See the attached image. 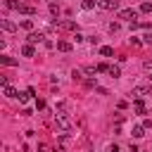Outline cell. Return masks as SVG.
Here are the masks:
<instances>
[{
    "label": "cell",
    "instance_id": "6da1fadb",
    "mask_svg": "<svg viewBox=\"0 0 152 152\" xmlns=\"http://www.w3.org/2000/svg\"><path fill=\"white\" fill-rule=\"evenodd\" d=\"M55 124H57L59 131H69V128H71V119H69V114H64V112H57V114H55Z\"/></svg>",
    "mask_w": 152,
    "mask_h": 152
},
{
    "label": "cell",
    "instance_id": "7a4b0ae2",
    "mask_svg": "<svg viewBox=\"0 0 152 152\" xmlns=\"http://www.w3.org/2000/svg\"><path fill=\"white\" fill-rule=\"evenodd\" d=\"M116 17H119V19H124V21H135V19H138V12L128 7V10H119V14H116Z\"/></svg>",
    "mask_w": 152,
    "mask_h": 152
},
{
    "label": "cell",
    "instance_id": "3957f363",
    "mask_svg": "<svg viewBox=\"0 0 152 152\" xmlns=\"http://www.w3.org/2000/svg\"><path fill=\"white\" fill-rule=\"evenodd\" d=\"M150 93H152V86H147V83L135 86V88L131 90V95H135V97H142V95H150Z\"/></svg>",
    "mask_w": 152,
    "mask_h": 152
},
{
    "label": "cell",
    "instance_id": "277c9868",
    "mask_svg": "<svg viewBox=\"0 0 152 152\" xmlns=\"http://www.w3.org/2000/svg\"><path fill=\"white\" fill-rule=\"evenodd\" d=\"M52 28H66V31H76V24H74V21H59V19H55V21H52Z\"/></svg>",
    "mask_w": 152,
    "mask_h": 152
},
{
    "label": "cell",
    "instance_id": "5b68a950",
    "mask_svg": "<svg viewBox=\"0 0 152 152\" xmlns=\"http://www.w3.org/2000/svg\"><path fill=\"white\" fill-rule=\"evenodd\" d=\"M97 7L100 10H116L119 7V0H97Z\"/></svg>",
    "mask_w": 152,
    "mask_h": 152
},
{
    "label": "cell",
    "instance_id": "8992f818",
    "mask_svg": "<svg viewBox=\"0 0 152 152\" xmlns=\"http://www.w3.org/2000/svg\"><path fill=\"white\" fill-rule=\"evenodd\" d=\"M0 28L7 31V33H14V31H17V24L10 21V19H0Z\"/></svg>",
    "mask_w": 152,
    "mask_h": 152
},
{
    "label": "cell",
    "instance_id": "52a82bcc",
    "mask_svg": "<svg viewBox=\"0 0 152 152\" xmlns=\"http://www.w3.org/2000/svg\"><path fill=\"white\" fill-rule=\"evenodd\" d=\"M26 40H28L31 45H36V43H45V36H43V33H36V31H31V33L26 36Z\"/></svg>",
    "mask_w": 152,
    "mask_h": 152
},
{
    "label": "cell",
    "instance_id": "ba28073f",
    "mask_svg": "<svg viewBox=\"0 0 152 152\" xmlns=\"http://www.w3.org/2000/svg\"><path fill=\"white\" fill-rule=\"evenodd\" d=\"M0 64H5V66H17L19 62H17L14 57H10V55H0Z\"/></svg>",
    "mask_w": 152,
    "mask_h": 152
},
{
    "label": "cell",
    "instance_id": "9c48e42d",
    "mask_svg": "<svg viewBox=\"0 0 152 152\" xmlns=\"http://www.w3.org/2000/svg\"><path fill=\"white\" fill-rule=\"evenodd\" d=\"M71 48H74V45H71L69 40H57V50H59V52H71Z\"/></svg>",
    "mask_w": 152,
    "mask_h": 152
},
{
    "label": "cell",
    "instance_id": "30bf717a",
    "mask_svg": "<svg viewBox=\"0 0 152 152\" xmlns=\"http://www.w3.org/2000/svg\"><path fill=\"white\" fill-rule=\"evenodd\" d=\"M33 95H36V90H33V88H28V90H26V93H19V102H21V104H24V102H28V100H31V97H33Z\"/></svg>",
    "mask_w": 152,
    "mask_h": 152
},
{
    "label": "cell",
    "instance_id": "8fae6325",
    "mask_svg": "<svg viewBox=\"0 0 152 152\" xmlns=\"http://www.w3.org/2000/svg\"><path fill=\"white\" fill-rule=\"evenodd\" d=\"M19 12H21V14L33 17V14H36V7H33V5H19Z\"/></svg>",
    "mask_w": 152,
    "mask_h": 152
},
{
    "label": "cell",
    "instance_id": "7c38bea8",
    "mask_svg": "<svg viewBox=\"0 0 152 152\" xmlns=\"http://www.w3.org/2000/svg\"><path fill=\"white\" fill-rule=\"evenodd\" d=\"M21 55H24V57H33V55H36V48H33L31 43H26V45L21 48Z\"/></svg>",
    "mask_w": 152,
    "mask_h": 152
},
{
    "label": "cell",
    "instance_id": "4fadbf2b",
    "mask_svg": "<svg viewBox=\"0 0 152 152\" xmlns=\"http://www.w3.org/2000/svg\"><path fill=\"white\" fill-rule=\"evenodd\" d=\"M133 109H135V112H138V114H145V112H147V107H145V102H142V100H140V97H138V100H135V102H133Z\"/></svg>",
    "mask_w": 152,
    "mask_h": 152
},
{
    "label": "cell",
    "instance_id": "5bb4252c",
    "mask_svg": "<svg viewBox=\"0 0 152 152\" xmlns=\"http://www.w3.org/2000/svg\"><path fill=\"white\" fill-rule=\"evenodd\" d=\"M83 74H88V76L100 74V71H97V64H88V66H83Z\"/></svg>",
    "mask_w": 152,
    "mask_h": 152
},
{
    "label": "cell",
    "instance_id": "9a60e30c",
    "mask_svg": "<svg viewBox=\"0 0 152 152\" xmlns=\"http://www.w3.org/2000/svg\"><path fill=\"white\" fill-rule=\"evenodd\" d=\"M107 74H109L112 78H119V76H121V69H119L116 64H109V71H107Z\"/></svg>",
    "mask_w": 152,
    "mask_h": 152
},
{
    "label": "cell",
    "instance_id": "2e32d148",
    "mask_svg": "<svg viewBox=\"0 0 152 152\" xmlns=\"http://www.w3.org/2000/svg\"><path fill=\"white\" fill-rule=\"evenodd\" d=\"M2 90H5V95H7V97H19V93H17L12 86H2Z\"/></svg>",
    "mask_w": 152,
    "mask_h": 152
},
{
    "label": "cell",
    "instance_id": "e0dca14e",
    "mask_svg": "<svg viewBox=\"0 0 152 152\" xmlns=\"http://www.w3.org/2000/svg\"><path fill=\"white\" fill-rule=\"evenodd\" d=\"M131 133H133V138H142L145 135V126H133Z\"/></svg>",
    "mask_w": 152,
    "mask_h": 152
},
{
    "label": "cell",
    "instance_id": "ac0fdd59",
    "mask_svg": "<svg viewBox=\"0 0 152 152\" xmlns=\"http://www.w3.org/2000/svg\"><path fill=\"white\" fill-rule=\"evenodd\" d=\"M100 55H102V57H112V55H114V50H112L109 45H102V48H100Z\"/></svg>",
    "mask_w": 152,
    "mask_h": 152
},
{
    "label": "cell",
    "instance_id": "d6986e66",
    "mask_svg": "<svg viewBox=\"0 0 152 152\" xmlns=\"http://www.w3.org/2000/svg\"><path fill=\"white\" fill-rule=\"evenodd\" d=\"M81 5H83V10H93L97 5V0H81Z\"/></svg>",
    "mask_w": 152,
    "mask_h": 152
},
{
    "label": "cell",
    "instance_id": "ffe728a7",
    "mask_svg": "<svg viewBox=\"0 0 152 152\" xmlns=\"http://www.w3.org/2000/svg\"><path fill=\"white\" fill-rule=\"evenodd\" d=\"M19 5H21V2H17V0H7V2H5L7 10H19Z\"/></svg>",
    "mask_w": 152,
    "mask_h": 152
},
{
    "label": "cell",
    "instance_id": "44dd1931",
    "mask_svg": "<svg viewBox=\"0 0 152 152\" xmlns=\"http://www.w3.org/2000/svg\"><path fill=\"white\" fill-rule=\"evenodd\" d=\"M21 28L31 31V28H33V21H31V19H21Z\"/></svg>",
    "mask_w": 152,
    "mask_h": 152
},
{
    "label": "cell",
    "instance_id": "7402d4cb",
    "mask_svg": "<svg viewBox=\"0 0 152 152\" xmlns=\"http://www.w3.org/2000/svg\"><path fill=\"white\" fill-rule=\"evenodd\" d=\"M81 74H83L81 69H74V71H71V78H74V81H81V78H83Z\"/></svg>",
    "mask_w": 152,
    "mask_h": 152
},
{
    "label": "cell",
    "instance_id": "603a6c76",
    "mask_svg": "<svg viewBox=\"0 0 152 152\" xmlns=\"http://www.w3.org/2000/svg\"><path fill=\"white\" fill-rule=\"evenodd\" d=\"M140 12H152V2H142L140 5Z\"/></svg>",
    "mask_w": 152,
    "mask_h": 152
},
{
    "label": "cell",
    "instance_id": "cb8c5ba5",
    "mask_svg": "<svg viewBox=\"0 0 152 152\" xmlns=\"http://www.w3.org/2000/svg\"><path fill=\"white\" fill-rule=\"evenodd\" d=\"M50 12L57 17V14H59V5H57V2H50Z\"/></svg>",
    "mask_w": 152,
    "mask_h": 152
},
{
    "label": "cell",
    "instance_id": "d4e9b609",
    "mask_svg": "<svg viewBox=\"0 0 152 152\" xmlns=\"http://www.w3.org/2000/svg\"><path fill=\"white\" fill-rule=\"evenodd\" d=\"M142 43H145V45H152V33H145V36H142Z\"/></svg>",
    "mask_w": 152,
    "mask_h": 152
},
{
    "label": "cell",
    "instance_id": "484cf974",
    "mask_svg": "<svg viewBox=\"0 0 152 152\" xmlns=\"http://www.w3.org/2000/svg\"><path fill=\"white\" fill-rule=\"evenodd\" d=\"M119 28H121V26H119V24H116V21H112V24H109V31H112V33H116V31H119Z\"/></svg>",
    "mask_w": 152,
    "mask_h": 152
},
{
    "label": "cell",
    "instance_id": "4316f807",
    "mask_svg": "<svg viewBox=\"0 0 152 152\" xmlns=\"http://www.w3.org/2000/svg\"><path fill=\"white\" fill-rule=\"evenodd\" d=\"M97 71H100V74H102V71H109V64H104V62L97 64Z\"/></svg>",
    "mask_w": 152,
    "mask_h": 152
},
{
    "label": "cell",
    "instance_id": "83f0119b",
    "mask_svg": "<svg viewBox=\"0 0 152 152\" xmlns=\"http://www.w3.org/2000/svg\"><path fill=\"white\" fill-rule=\"evenodd\" d=\"M74 40H76V43H83V40H86V36H81V33L76 31V36H74Z\"/></svg>",
    "mask_w": 152,
    "mask_h": 152
},
{
    "label": "cell",
    "instance_id": "f1b7e54d",
    "mask_svg": "<svg viewBox=\"0 0 152 152\" xmlns=\"http://www.w3.org/2000/svg\"><path fill=\"white\" fill-rule=\"evenodd\" d=\"M131 45H142V40H140V38H135V36H133V38H131Z\"/></svg>",
    "mask_w": 152,
    "mask_h": 152
},
{
    "label": "cell",
    "instance_id": "f546056e",
    "mask_svg": "<svg viewBox=\"0 0 152 152\" xmlns=\"http://www.w3.org/2000/svg\"><path fill=\"white\" fill-rule=\"evenodd\" d=\"M36 109H45V102L43 100H36Z\"/></svg>",
    "mask_w": 152,
    "mask_h": 152
},
{
    "label": "cell",
    "instance_id": "4dcf8cb0",
    "mask_svg": "<svg viewBox=\"0 0 152 152\" xmlns=\"http://www.w3.org/2000/svg\"><path fill=\"white\" fill-rule=\"evenodd\" d=\"M38 152H48V145H43V142H40V145H38Z\"/></svg>",
    "mask_w": 152,
    "mask_h": 152
},
{
    "label": "cell",
    "instance_id": "1f68e13d",
    "mask_svg": "<svg viewBox=\"0 0 152 152\" xmlns=\"http://www.w3.org/2000/svg\"><path fill=\"white\" fill-rule=\"evenodd\" d=\"M107 152H119V147H116V145H109V147H107Z\"/></svg>",
    "mask_w": 152,
    "mask_h": 152
},
{
    "label": "cell",
    "instance_id": "d6a6232c",
    "mask_svg": "<svg viewBox=\"0 0 152 152\" xmlns=\"http://www.w3.org/2000/svg\"><path fill=\"white\" fill-rule=\"evenodd\" d=\"M150 81H152V74H150Z\"/></svg>",
    "mask_w": 152,
    "mask_h": 152
}]
</instances>
